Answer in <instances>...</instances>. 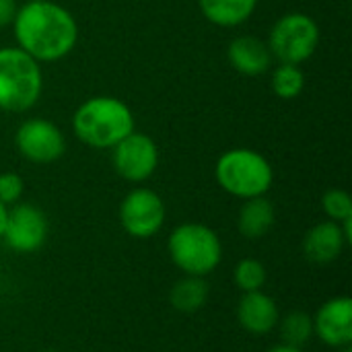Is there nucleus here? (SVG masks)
<instances>
[{"instance_id":"4be33fe9","label":"nucleus","mask_w":352,"mask_h":352,"mask_svg":"<svg viewBox=\"0 0 352 352\" xmlns=\"http://www.w3.org/2000/svg\"><path fill=\"white\" fill-rule=\"evenodd\" d=\"M25 192V179L14 173V171H4L0 173V204L14 206L16 202H21Z\"/></svg>"},{"instance_id":"20e7f679","label":"nucleus","mask_w":352,"mask_h":352,"mask_svg":"<svg viewBox=\"0 0 352 352\" xmlns=\"http://www.w3.org/2000/svg\"><path fill=\"white\" fill-rule=\"evenodd\" d=\"M214 179L227 194L248 200L266 196L274 184L270 161L254 148H229L214 165Z\"/></svg>"},{"instance_id":"b1692460","label":"nucleus","mask_w":352,"mask_h":352,"mask_svg":"<svg viewBox=\"0 0 352 352\" xmlns=\"http://www.w3.org/2000/svg\"><path fill=\"white\" fill-rule=\"evenodd\" d=\"M268 352H303V351H301V349H297V346H289V344H278V346L270 349Z\"/></svg>"},{"instance_id":"39448f33","label":"nucleus","mask_w":352,"mask_h":352,"mask_svg":"<svg viewBox=\"0 0 352 352\" xmlns=\"http://www.w3.org/2000/svg\"><path fill=\"white\" fill-rule=\"evenodd\" d=\"M171 262L190 276L210 274L223 258L219 235L204 223H184L171 231L167 241Z\"/></svg>"},{"instance_id":"6ab92c4d","label":"nucleus","mask_w":352,"mask_h":352,"mask_svg":"<svg viewBox=\"0 0 352 352\" xmlns=\"http://www.w3.org/2000/svg\"><path fill=\"white\" fill-rule=\"evenodd\" d=\"M276 326L280 328L283 344L301 349L314 338V318L305 311H291Z\"/></svg>"},{"instance_id":"a878e982","label":"nucleus","mask_w":352,"mask_h":352,"mask_svg":"<svg viewBox=\"0 0 352 352\" xmlns=\"http://www.w3.org/2000/svg\"><path fill=\"white\" fill-rule=\"evenodd\" d=\"M340 352H352L351 346H344V349H340Z\"/></svg>"},{"instance_id":"f3484780","label":"nucleus","mask_w":352,"mask_h":352,"mask_svg":"<svg viewBox=\"0 0 352 352\" xmlns=\"http://www.w3.org/2000/svg\"><path fill=\"white\" fill-rule=\"evenodd\" d=\"M169 301L173 309L182 314H194L202 309L208 301V283L204 276H190L186 274L182 280H177L169 293Z\"/></svg>"},{"instance_id":"9b49d317","label":"nucleus","mask_w":352,"mask_h":352,"mask_svg":"<svg viewBox=\"0 0 352 352\" xmlns=\"http://www.w3.org/2000/svg\"><path fill=\"white\" fill-rule=\"evenodd\" d=\"M314 336L332 349H344L352 342V299L334 297L314 316Z\"/></svg>"},{"instance_id":"9d476101","label":"nucleus","mask_w":352,"mask_h":352,"mask_svg":"<svg viewBox=\"0 0 352 352\" xmlns=\"http://www.w3.org/2000/svg\"><path fill=\"white\" fill-rule=\"evenodd\" d=\"M2 239L12 252H37L47 239V219L41 208L29 202H16L6 210Z\"/></svg>"},{"instance_id":"dca6fc26","label":"nucleus","mask_w":352,"mask_h":352,"mask_svg":"<svg viewBox=\"0 0 352 352\" xmlns=\"http://www.w3.org/2000/svg\"><path fill=\"white\" fill-rule=\"evenodd\" d=\"M198 8L208 23L231 29L254 16L258 0H198Z\"/></svg>"},{"instance_id":"1a4fd4ad","label":"nucleus","mask_w":352,"mask_h":352,"mask_svg":"<svg viewBox=\"0 0 352 352\" xmlns=\"http://www.w3.org/2000/svg\"><path fill=\"white\" fill-rule=\"evenodd\" d=\"M120 223L130 237L148 239L165 223L163 198L151 188H134L120 202Z\"/></svg>"},{"instance_id":"0eeeda50","label":"nucleus","mask_w":352,"mask_h":352,"mask_svg":"<svg viewBox=\"0 0 352 352\" xmlns=\"http://www.w3.org/2000/svg\"><path fill=\"white\" fill-rule=\"evenodd\" d=\"M14 148L33 165H50L66 153V136L52 120L27 118L14 132Z\"/></svg>"},{"instance_id":"2eb2a0df","label":"nucleus","mask_w":352,"mask_h":352,"mask_svg":"<svg viewBox=\"0 0 352 352\" xmlns=\"http://www.w3.org/2000/svg\"><path fill=\"white\" fill-rule=\"evenodd\" d=\"M274 204L266 196L243 200L237 214V229L245 239H262L274 227Z\"/></svg>"},{"instance_id":"ddd939ff","label":"nucleus","mask_w":352,"mask_h":352,"mask_svg":"<svg viewBox=\"0 0 352 352\" xmlns=\"http://www.w3.org/2000/svg\"><path fill=\"white\" fill-rule=\"evenodd\" d=\"M280 320L276 301L262 291L243 293L237 305V322L250 334H268Z\"/></svg>"},{"instance_id":"f8f14e48","label":"nucleus","mask_w":352,"mask_h":352,"mask_svg":"<svg viewBox=\"0 0 352 352\" xmlns=\"http://www.w3.org/2000/svg\"><path fill=\"white\" fill-rule=\"evenodd\" d=\"M227 60L243 76H262L272 66V54L268 43L254 35H237L227 47Z\"/></svg>"},{"instance_id":"f257e3e1","label":"nucleus","mask_w":352,"mask_h":352,"mask_svg":"<svg viewBox=\"0 0 352 352\" xmlns=\"http://www.w3.org/2000/svg\"><path fill=\"white\" fill-rule=\"evenodd\" d=\"M16 47L39 64L58 62L78 43V23L68 8L52 0H27L12 19Z\"/></svg>"},{"instance_id":"aec40b11","label":"nucleus","mask_w":352,"mask_h":352,"mask_svg":"<svg viewBox=\"0 0 352 352\" xmlns=\"http://www.w3.org/2000/svg\"><path fill=\"white\" fill-rule=\"evenodd\" d=\"M266 278L268 274H266L264 264L254 258H243L233 270V280L241 293L262 291V287L266 285Z\"/></svg>"},{"instance_id":"f03ea898","label":"nucleus","mask_w":352,"mask_h":352,"mask_svg":"<svg viewBox=\"0 0 352 352\" xmlns=\"http://www.w3.org/2000/svg\"><path fill=\"white\" fill-rule=\"evenodd\" d=\"M74 136L97 151L113 148L122 138L136 130L132 109L118 97L97 95L82 101L72 113Z\"/></svg>"},{"instance_id":"5701e85b","label":"nucleus","mask_w":352,"mask_h":352,"mask_svg":"<svg viewBox=\"0 0 352 352\" xmlns=\"http://www.w3.org/2000/svg\"><path fill=\"white\" fill-rule=\"evenodd\" d=\"M16 8H19L16 0H0V31L12 25Z\"/></svg>"},{"instance_id":"6e6552de","label":"nucleus","mask_w":352,"mask_h":352,"mask_svg":"<svg viewBox=\"0 0 352 352\" xmlns=\"http://www.w3.org/2000/svg\"><path fill=\"white\" fill-rule=\"evenodd\" d=\"M111 165L122 179L142 184L159 167V146L155 138L134 130L111 148Z\"/></svg>"},{"instance_id":"423d86ee","label":"nucleus","mask_w":352,"mask_h":352,"mask_svg":"<svg viewBox=\"0 0 352 352\" xmlns=\"http://www.w3.org/2000/svg\"><path fill=\"white\" fill-rule=\"evenodd\" d=\"M320 25L305 12H287L274 21L268 33V50L278 64L307 62L320 47Z\"/></svg>"},{"instance_id":"4468645a","label":"nucleus","mask_w":352,"mask_h":352,"mask_svg":"<svg viewBox=\"0 0 352 352\" xmlns=\"http://www.w3.org/2000/svg\"><path fill=\"white\" fill-rule=\"evenodd\" d=\"M346 245L349 243L344 239L342 227L334 221L314 225L303 237V254L309 262L316 264H330L338 260Z\"/></svg>"},{"instance_id":"7ed1b4c3","label":"nucleus","mask_w":352,"mask_h":352,"mask_svg":"<svg viewBox=\"0 0 352 352\" xmlns=\"http://www.w3.org/2000/svg\"><path fill=\"white\" fill-rule=\"evenodd\" d=\"M43 93L41 64L16 45L0 47V109L25 113Z\"/></svg>"},{"instance_id":"a211bd4d","label":"nucleus","mask_w":352,"mask_h":352,"mask_svg":"<svg viewBox=\"0 0 352 352\" xmlns=\"http://www.w3.org/2000/svg\"><path fill=\"white\" fill-rule=\"evenodd\" d=\"M270 89L278 99L293 101L305 89V72L297 64H278L270 74Z\"/></svg>"},{"instance_id":"412c9836","label":"nucleus","mask_w":352,"mask_h":352,"mask_svg":"<svg viewBox=\"0 0 352 352\" xmlns=\"http://www.w3.org/2000/svg\"><path fill=\"white\" fill-rule=\"evenodd\" d=\"M322 208L328 214V221L342 223L352 219V198L346 190L332 188L322 196Z\"/></svg>"},{"instance_id":"bb28decb","label":"nucleus","mask_w":352,"mask_h":352,"mask_svg":"<svg viewBox=\"0 0 352 352\" xmlns=\"http://www.w3.org/2000/svg\"><path fill=\"white\" fill-rule=\"evenodd\" d=\"M43 352H56V351H43Z\"/></svg>"},{"instance_id":"393cba45","label":"nucleus","mask_w":352,"mask_h":352,"mask_svg":"<svg viewBox=\"0 0 352 352\" xmlns=\"http://www.w3.org/2000/svg\"><path fill=\"white\" fill-rule=\"evenodd\" d=\"M6 206L0 204V239H2V231H4V223H6Z\"/></svg>"}]
</instances>
